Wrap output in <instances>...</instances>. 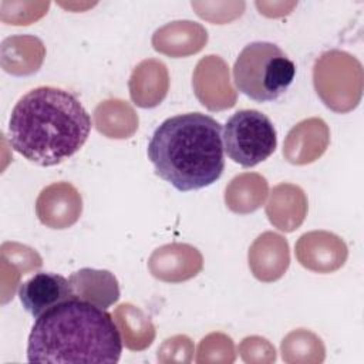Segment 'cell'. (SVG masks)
Instances as JSON below:
<instances>
[{"label":"cell","instance_id":"obj_1","mask_svg":"<svg viewBox=\"0 0 364 364\" xmlns=\"http://www.w3.org/2000/svg\"><path fill=\"white\" fill-rule=\"evenodd\" d=\"M91 117L70 91L41 85L14 105L9 121L11 148L40 166L58 165L85 144Z\"/></svg>","mask_w":364,"mask_h":364},{"label":"cell","instance_id":"obj_2","mask_svg":"<svg viewBox=\"0 0 364 364\" xmlns=\"http://www.w3.org/2000/svg\"><path fill=\"white\" fill-rule=\"evenodd\" d=\"M122 338L112 316L80 299L36 318L27 343L28 363H118Z\"/></svg>","mask_w":364,"mask_h":364},{"label":"cell","instance_id":"obj_3","mask_svg":"<svg viewBox=\"0 0 364 364\" xmlns=\"http://www.w3.org/2000/svg\"><path fill=\"white\" fill-rule=\"evenodd\" d=\"M222 125L202 112L165 119L152 134L148 158L155 173L181 192L216 182L225 168Z\"/></svg>","mask_w":364,"mask_h":364},{"label":"cell","instance_id":"obj_4","mask_svg":"<svg viewBox=\"0 0 364 364\" xmlns=\"http://www.w3.org/2000/svg\"><path fill=\"white\" fill-rule=\"evenodd\" d=\"M294 63L284 51L269 41L247 44L233 65L237 90L257 102L277 100L293 82Z\"/></svg>","mask_w":364,"mask_h":364},{"label":"cell","instance_id":"obj_5","mask_svg":"<svg viewBox=\"0 0 364 364\" xmlns=\"http://www.w3.org/2000/svg\"><path fill=\"white\" fill-rule=\"evenodd\" d=\"M222 139L228 156L243 168L266 161L277 145L273 122L257 109L235 112L222 129Z\"/></svg>","mask_w":364,"mask_h":364},{"label":"cell","instance_id":"obj_6","mask_svg":"<svg viewBox=\"0 0 364 364\" xmlns=\"http://www.w3.org/2000/svg\"><path fill=\"white\" fill-rule=\"evenodd\" d=\"M74 297L70 280L53 272L36 273L18 287V299L34 318Z\"/></svg>","mask_w":364,"mask_h":364},{"label":"cell","instance_id":"obj_7","mask_svg":"<svg viewBox=\"0 0 364 364\" xmlns=\"http://www.w3.org/2000/svg\"><path fill=\"white\" fill-rule=\"evenodd\" d=\"M75 299L88 301L101 309H108L119 299L118 280L109 270L84 267L70 276Z\"/></svg>","mask_w":364,"mask_h":364}]
</instances>
